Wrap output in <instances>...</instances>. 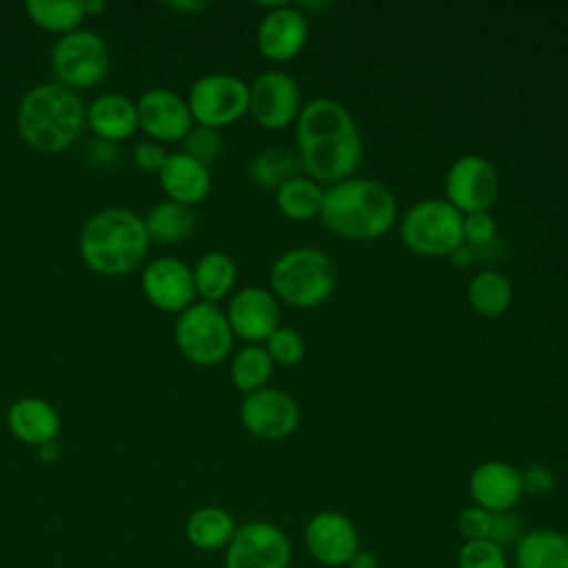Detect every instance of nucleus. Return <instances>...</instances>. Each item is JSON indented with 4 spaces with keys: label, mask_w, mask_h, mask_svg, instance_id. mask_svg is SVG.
Listing matches in <instances>:
<instances>
[{
    "label": "nucleus",
    "mask_w": 568,
    "mask_h": 568,
    "mask_svg": "<svg viewBox=\"0 0 568 568\" xmlns=\"http://www.w3.org/2000/svg\"><path fill=\"white\" fill-rule=\"evenodd\" d=\"M297 158L302 173L317 184H335L355 173L364 144L351 111L333 98L302 104L295 120Z\"/></svg>",
    "instance_id": "nucleus-1"
},
{
    "label": "nucleus",
    "mask_w": 568,
    "mask_h": 568,
    "mask_svg": "<svg viewBox=\"0 0 568 568\" xmlns=\"http://www.w3.org/2000/svg\"><path fill=\"white\" fill-rule=\"evenodd\" d=\"M320 220L337 237L377 240L397 222V200L379 180L346 178L324 189Z\"/></svg>",
    "instance_id": "nucleus-2"
},
{
    "label": "nucleus",
    "mask_w": 568,
    "mask_h": 568,
    "mask_svg": "<svg viewBox=\"0 0 568 568\" xmlns=\"http://www.w3.org/2000/svg\"><path fill=\"white\" fill-rule=\"evenodd\" d=\"M144 220L131 209L109 206L93 213L80 233V257L100 275H124L135 271L149 253Z\"/></svg>",
    "instance_id": "nucleus-3"
},
{
    "label": "nucleus",
    "mask_w": 568,
    "mask_h": 568,
    "mask_svg": "<svg viewBox=\"0 0 568 568\" xmlns=\"http://www.w3.org/2000/svg\"><path fill=\"white\" fill-rule=\"evenodd\" d=\"M87 109L75 91L42 82L27 91L18 106V133L40 153H60L82 133Z\"/></svg>",
    "instance_id": "nucleus-4"
},
{
    "label": "nucleus",
    "mask_w": 568,
    "mask_h": 568,
    "mask_svg": "<svg viewBox=\"0 0 568 568\" xmlns=\"http://www.w3.org/2000/svg\"><path fill=\"white\" fill-rule=\"evenodd\" d=\"M271 293L293 308L322 306L335 291L333 260L315 246L284 251L271 266Z\"/></svg>",
    "instance_id": "nucleus-5"
},
{
    "label": "nucleus",
    "mask_w": 568,
    "mask_h": 568,
    "mask_svg": "<svg viewBox=\"0 0 568 568\" xmlns=\"http://www.w3.org/2000/svg\"><path fill=\"white\" fill-rule=\"evenodd\" d=\"M462 217L464 215L446 200H422L402 215L399 233L410 253L450 257L464 246Z\"/></svg>",
    "instance_id": "nucleus-6"
},
{
    "label": "nucleus",
    "mask_w": 568,
    "mask_h": 568,
    "mask_svg": "<svg viewBox=\"0 0 568 568\" xmlns=\"http://www.w3.org/2000/svg\"><path fill=\"white\" fill-rule=\"evenodd\" d=\"M233 331L226 313L211 302H193L178 315L175 346L197 366L222 364L233 351Z\"/></svg>",
    "instance_id": "nucleus-7"
},
{
    "label": "nucleus",
    "mask_w": 568,
    "mask_h": 568,
    "mask_svg": "<svg viewBox=\"0 0 568 568\" xmlns=\"http://www.w3.org/2000/svg\"><path fill=\"white\" fill-rule=\"evenodd\" d=\"M51 67L58 82L71 91L95 87L109 71V47L93 31H71L53 44Z\"/></svg>",
    "instance_id": "nucleus-8"
},
{
    "label": "nucleus",
    "mask_w": 568,
    "mask_h": 568,
    "mask_svg": "<svg viewBox=\"0 0 568 568\" xmlns=\"http://www.w3.org/2000/svg\"><path fill=\"white\" fill-rule=\"evenodd\" d=\"M186 104L195 124L220 131L248 113V84L231 73H209L193 82Z\"/></svg>",
    "instance_id": "nucleus-9"
},
{
    "label": "nucleus",
    "mask_w": 568,
    "mask_h": 568,
    "mask_svg": "<svg viewBox=\"0 0 568 568\" xmlns=\"http://www.w3.org/2000/svg\"><path fill=\"white\" fill-rule=\"evenodd\" d=\"M446 202L453 204L462 215L490 211L499 195V173L495 164L477 153L457 158L444 178Z\"/></svg>",
    "instance_id": "nucleus-10"
},
{
    "label": "nucleus",
    "mask_w": 568,
    "mask_h": 568,
    "mask_svg": "<svg viewBox=\"0 0 568 568\" xmlns=\"http://www.w3.org/2000/svg\"><path fill=\"white\" fill-rule=\"evenodd\" d=\"M291 541L271 521H246L237 526L226 546V568H288Z\"/></svg>",
    "instance_id": "nucleus-11"
},
{
    "label": "nucleus",
    "mask_w": 568,
    "mask_h": 568,
    "mask_svg": "<svg viewBox=\"0 0 568 568\" xmlns=\"http://www.w3.org/2000/svg\"><path fill=\"white\" fill-rule=\"evenodd\" d=\"M300 109V87L286 71H262L248 84V113L262 129L282 131L295 124Z\"/></svg>",
    "instance_id": "nucleus-12"
},
{
    "label": "nucleus",
    "mask_w": 568,
    "mask_h": 568,
    "mask_svg": "<svg viewBox=\"0 0 568 568\" xmlns=\"http://www.w3.org/2000/svg\"><path fill=\"white\" fill-rule=\"evenodd\" d=\"M240 419L242 426L260 439H284L300 424V406L286 390L264 386L244 395Z\"/></svg>",
    "instance_id": "nucleus-13"
},
{
    "label": "nucleus",
    "mask_w": 568,
    "mask_h": 568,
    "mask_svg": "<svg viewBox=\"0 0 568 568\" xmlns=\"http://www.w3.org/2000/svg\"><path fill=\"white\" fill-rule=\"evenodd\" d=\"M304 544L315 561L328 568H339L359 550V535L346 515L337 510H320L304 528Z\"/></svg>",
    "instance_id": "nucleus-14"
},
{
    "label": "nucleus",
    "mask_w": 568,
    "mask_h": 568,
    "mask_svg": "<svg viewBox=\"0 0 568 568\" xmlns=\"http://www.w3.org/2000/svg\"><path fill=\"white\" fill-rule=\"evenodd\" d=\"M135 106L140 129L158 144L182 142L193 126L186 100L171 89H149Z\"/></svg>",
    "instance_id": "nucleus-15"
},
{
    "label": "nucleus",
    "mask_w": 568,
    "mask_h": 568,
    "mask_svg": "<svg viewBox=\"0 0 568 568\" xmlns=\"http://www.w3.org/2000/svg\"><path fill=\"white\" fill-rule=\"evenodd\" d=\"M308 40V16L288 2L266 11L257 24L255 44L257 51L271 62L293 60Z\"/></svg>",
    "instance_id": "nucleus-16"
},
{
    "label": "nucleus",
    "mask_w": 568,
    "mask_h": 568,
    "mask_svg": "<svg viewBox=\"0 0 568 568\" xmlns=\"http://www.w3.org/2000/svg\"><path fill=\"white\" fill-rule=\"evenodd\" d=\"M142 291L146 300L164 313H182L195 302L193 268L182 260L164 255L149 262L142 271Z\"/></svg>",
    "instance_id": "nucleus-17"
},
{
    "label": "nucleus",
    "mask_w": 568,
    "mask_h": 568,
    "mask_svg": "<svg viewBox=\"0 0 568 568\" xmlns=\"http://www.w3.org/2000/svg\"><path fill=\"white\" fill-rule=\"evenodd\" d=\"M226 320L235 337L262 344L280 326V302L268 288L244 286L231 297Z\"/></svg>",
    "instance_id": "nucleus-18"
},
{
    "label": "nucleus",
    "mask_w": 568,
    "mask_h": 568,
    "mask_svg": "<svg viewBox=\"0 0 568 568\" xmlns=\"http://www.w3.org/2000/svg\"><path fill=\"white\" fill-rule=\"evenodd\" d=\"M468 490L475 506H481L488 513H506L524 497L521 473L513 464L490 459L470 473Z\"/></svg>",
    "instance_id": "nucleus-19"
},
{
    "label": "nucleus",
    "mask_w": 568,
    "mask_h": 568,
    "mask_svg": "<svg viewBox=\"0 0 568 568\" xmlns=\"http://www.w3.org/2000/svg\"><path fill=\"white\" fill-rule=\"evenodd\" d=\"M160 186L169 195V200L193 206L209 197L211 193V171L200 160L180 153H169L164 166L160 169Z\"/></svg>",
    "instance_id": "nucleus-20"
},
{
    "label": "nucleus",
    "mask_w": 568,
    "mask_h": 568,
    "mask_svg": "<svg viewBox=\"0 0 568 568\" xmlns=\"http://www.w3.org/2000/svg\"><path fill=\"white\" fill-rule=\"evenodd\" d=\"M7 426L16 439L40 448L55 442L60 433V415L47 399L22 397L11 404Z\"/></svg>",
    "instance_id": "nucleus-21"
},
{
    "label": "nucleus",
    "mask_w": 568,
    "mask_h": 568,
    "mask_svg": "<svg viewBox=\"0 0 568 568\" xmlns=\"http://www.w3.org/2000/svg\"><path fill=\"white\" fill-rule=\"evenodd\" d=\"M87 122L95 138L106 142L129 140L138 129V106L120 93H104L87 109Z\"/></svg>",
    "instance_id": "nucleus-22"
},
{
    "label": "nucleus",
    "mask_w": 568,
    "mask_h": 568,
    "mask_svg": "<svg viewBox=\"0 0 568 568\" xmlns=\"http://www.w3.org/2000/svg\"><path fill=\"white\" fill-rule=\"evenodd\" d=\"M517 568H568V535L552 528L528 530L515 544Z\"/></svg>",
    "instance_id": "nucleus-23"
},
{
    "label": "nucleus",
    "mask_w": 568,
    "mask_h": 568,
    "mask_svg": "<svg viewBox=\"0 0 568 568\" xmlns=\"http://www.w3.org/2000/svg\"><path fill=\"white\" fill-rule=\"evenodd\" d=\"M195 293L202 302H220L224 300L237 284V266L235 262L220 251L204 253L193 268Z\"/></svg>",
    "instance_id": "nucleus-24"
},
{
    "label": "nucleus",
    "mask_w": 568,
    "mask_h": 568,
    "mask_svg": "<svg viewBox=\"0 0 568 568\" xmlns=\"http://www.w3.org/2000/svg\"><path fill=\"white\" fill-rule=\"evenodd\" d=\"M184 530L191 546L200 550H220L229 546L237 526L229 510L220 506H204L191 513Z\"/></svg>",
    "instance_id": "nucleus-25"
},
{
    "label": "nucleus",
    "mask_w": 568,
    "mask_h": 568,
    "mask_svg": "<svg viewBox=\"0 0 568 568\" xmlns=\"http://www.w3.org/2000/svg\"><path fill=\"white\" fill-rule=\"evenodd\" d=\"M246 171L255 186L264 191H277L291 178L302 175V164L293 151L282 146H268L251 155Z\"/></svg>",
    "instance_id": "nucleus-26"
},
{
    "label": "nucleus",
    "mask_w": 568,
    "mask_h": 568,
    "mask_svg": "<svg viewBox=\"0 0 568 568\" xmlns=\"http://www.w3.org/2000/svg\"><path fill=\"white\" fill-rule=\"evenodd\" d=\"M275 204L286 220L308 222L320 217L324 204V189L304 173L291 178L275 191Z\"/></svg>",
    "instance_id": "nucleus-27"
},
{
    "label": "nucleus",
    "mask_w": 568,
    "mask_h": 568,
    "mask_svg": "<svg viewBox=\"0 0 568 568\" xmlns=\"http://www.w3.org/2000/svg\"><path fill=\"white\" fill-rule=\"evenodd\" d=\"M144 226H146L151 242L175 244V242L186 240L193 233L195 215H193L191 206L178 204L173 200H164L149 211Z\"/></svg>",
    "instance_id": "nucleus-28"
},
{
    "label": "nucleus",
    "mask_w": 568,
    "mask_h": 568,
    "mask_svg": "<svg viewBox=\"0 0 568 568\" xmlns=\"http://www.w3.org/2000/svg\"><path fill=\"white\" fill-rule=\"evenodd\" d=\"M513 300L510 280L493 268L479 271L468 284V302L475 313L484 317H499L508 311Z\"/></svg>",
    "instance_id": "nucleus-29"
},
{
    "label": "nucleus",
    "mask_w": 568,
    "mask_h": 568,
    "mask_svg": "<svg viewBox=\"0 0 568 568\" xmlns=\"http://www.w3.org/2000/svg\"><path fill=\"white\" fill-rule=\"evenodd\" d=\"M24 9L36 27L60 36L78 31L87 18L84 4L78 0H29Z\"/></svg>",
    "instance_id": "nucleus-30"
},
{
    "label": "nucleus",
    "mask_w": 568,
    "mask_h": 568,
    "mask_svg": "<svg viewBox=\"0 0 568 568\" xmlns=\"http://www.w3.org/2000/svg\"><path fill=\"white\" fill-rule=\"evenodd\" d=\"M273 362L262 344H248L233 355L231 382L244 395L255 393L266 386L273 375Z\"/></svg>",
    "instance_id": "nucleus-31"
},
{
    "label": "nucleus",
    "mask_w": 568,
    "mask_h": 568,
    "mask_svg": "<svg viewBox=\"0 0 568 568\" xmlns=\"http://www.w3.org/2000/svg\"><path fill=\"white\" fill-rule=\"evenodd\" d=\"M264 348L271 362L277 366H295L306 353L304 337L291 326H277L264 342Z\"/></svg>",
    "instance_id": "nucleus-32"
},
{
    "label": "nucleus",
    "mask_w": 568,
    "mask_h": 568,
    "mask_svg": "<svg viewBox=\"0 0 568 568\" xmlns=\"http://www.w3.org/2000/svg\"><path fill=\"white\" fill-rule=\"evenodd\" d=\"M457 568H508V561L504 548L490 539H473L459 548Z\"/></svg>",
    "instance_id": "nucleus-33"
},
{
    "label": "nucleus",
    "mask_w": 568,
    "mask_h": 568,
    "mask_svg": "<svg viewBox=\"0 0 568 568\" xmlns=\"http://www.w3.org/2000/svg\"><path fill=\"white\" fill-rule=\"evenodd\" d=\"M184 144V153L200 160L202 164H211L213 160H217L220 151H222V138L215 129L209 126H191V131L186 133V138L182 140Z\"/></svg>",
    "instance_id": "nucleus-34"
},
{
    "label": "nucleus",
    "mask_w": 568,
    "mask_h": 568,
    "mask_svg": "<svg viewBox=\"0 0 568 568\" xmlns=\"http://www.w3.org/2000/svg\"><path fill=\"white\" fill-rule=\"evenodd\" d=\"M497 222L490 211L468 213L462 217V237L464 246H486L495 240Z\"/></svg>",
    "instance_id": "nucleus-35"
},
{
    "label": "nucleus",
    "mask_w": 568,
    "mask_h": 568,
    "mask_svg": "<svg viewBox=\"0 0 568 568\" xmlns=\"http://www.w3.org/2000/svg\"><path fill=\"white\" fill-rule=\"evenodd\" d=\"M490 521H493V513L484 510L481 506H468L459 513L457 517V528L459 532L466 537V541L473 539H488L490 532Z\"/></svg>",
    "instance_id": "nucleus-36"
},
{
    "label": "nucleus",
    "mask_w": 568,
    "mask_h": 568,
    "mask_svg": "<svg viewBox=\"0 0 568 568\" xmlns=\"http://www.w3.org/2000/svg\"><path fill=\"white\" fill-rule=\"evenodd\" d=\"M521 535H524V530H521V519H519L513 510L493 513L490 532H488V539H490L493 544H497L499 548H504V546L517 544Z\"/></svg>",
    "instance_id": "nucleus-37"
},
{
    "label": "nucleus",
    "mask_w": 568,
    "mask_h": 568,
    "mask_svg": "<svg viewBox=\"0 0 568 568\" xmlns=\"http://www.w3.org/2000/svg\"><path fill=\"white\" fill-rule=\"evenodd\" d=\"M521 473V488H524V495H530V497H546L552 486H555V475L548 466H541V464H530L526 466Z\"/></svg>",
    "instance_id": "nucleus-38"
},
{
    "label": "nucleus",
    "mask_w": 568,
    "mask_h": 568,
    "mask_svg": "<svg viewBox=\"0 0 568 568\" xmlns=\"http://www.w3.org/2000/svg\"><path fill=\"white\" fill-rule=\"evenodd\" d=\"M166 158H169V153L164 151V146L153 140H144V142L135 144V149H133V162L144 173H160Z\"/></svg>",
    "instance_id": "nucleus-39"
},
{
    "label": "nucleus",
    "mask_w": 568,
    "mask_h": 568,
    "mask_svg": "<svg viewBox=\"0 0 568 568\" xmlns=\"http://www.w3.org/2000/svg\"><path fill=\"white\" fill-rule=\"evenodd\" d=\"M87 162L91 166H98V169H109L113 164H118V158H120V151H118V144L113 142H106V140H91L89 146H87Z\"/></svg>",
    "instance_id": "nucleus-40"
},
{
    "label": "nucleus",
    "mask_w": 568,
    "mask_h": 568,
    "mask_svg": "<svg viewBox=\"0 0 568 568\" xmlns=\"http://www.w3.org/2000/svg\"><path fill=\"white\" fill-rule=\"evenodd\" d=\"M346 566H348V568H379V561H377L375 552L359 548V550L351 557V561H348Z\"/></svg>",
    "instance_id": "nucleus-41"
},
{
    "label": "nucleus",
    "mask_w": 568,
    "mask_h": 568,
    "mask_svg": "<svg viewBox=\"0 0 568 568\" xmlns=\"http://www.w3.org/2000/svg\"><path fill=\"white\" fill-rule=\"evenodd\" d=\"M450 260H453V264H457V266H466V264L470 262V253H468L466 246H459V248L450 255Z\"/></svg>",
    "instance_id": "nucleus-42"
},
{
    "label": "nucleus",
    "mask_w": 568,
    "mask_h": 568,
    "mask_svg": "<svg viewBox=\"0 0 568 568\" xmlns=\"http://www.w3.org/2000/svg\"><path fill=\"white\" fill-rule=\"evenodd\" d=\"M171 7H173L175 11H200V9H204L206 4H204V2H171Z\"/></svg>",
    "instance_id": "nucleus-43"
},
{
    "label": "nucleus",
    "mask_w": 568,
    "mask_h": 568,
    "mask_svg": "<svg viewBox=\"0 0 568 568\" xmlns=\"http://www.w3.org/2000/svg\"><path fill=\"white\" fill-rule=\"evenodd\" d=\"M40 455H42V459H44V462H53V459L58 457V448H55V442L40 446Z\"/></svg>",
    "instance_id": "nucleus-44"
},
{
    "label": "nucleus",
    "mask_w": 568,
    "mask_h": 568,
    "mask_svg": "<svg viewBox=\"0 0 568 568\" xmlns=\"http://www.w3.org/2000/svg\"><path fill=\"white\" fill-rule=\"evenodd\" d=\"M84 4V13L89 16H95V13H102L106 9L104 2H98V0H89V2H82Z\"/></svg>",
    "instance_id": "nucleus-45"
}]
</instances>
